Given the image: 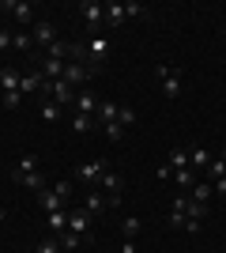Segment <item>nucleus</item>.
I'll return each mask as SVG.
<instances>
[{
  "label": "nucleus",
  "instance_id": "1",
  "mask_svg": "<svg viewBox=\"0 0 226 253\" xmlns=\"http://www.w3.org/2000/svg\"><path fill=\"white\" fill-rule=\"evenodd\" d=\"M155 76H159V84H162V95H166V98H177V95L185 91V76H181V68L159 64V68H155Z\"/></svg>",
  "mask_w": 226,
  "mask_h": 253
},
{
  "label": "nucleus",
  "instance_id": "2",
  "mask_svg": "<svg viewBox=\"0 0 226 253\" xmlns=\"http://www.w3.org/2000/svg\"><path fill=\"white\" fill-rule=\"evenodd\" d=\"M109 57V38H102V34H95V38H87V72L95 76L102 64H106Z\"/></svg>",
  "mask_w": 226,
  "mask_h": 253
},
{
  "label": "nucleus",
  "instance_id": "3",
  "mask_svg": "<svg viewBox=\"0 0 226 253\" xmlns=\"http://www.w3.org/2000/svg\"><path fill=\"white\" fill-rule=\"evenodd\" d=\"M102 174H106V159H91V163H79V167H75V178L87 181L91 189L102 181Z\"/></svg>",
  "mask_w": 226,
  "mask_h": 253
},
{
  "label": "nucleus",
  "instance_id": "4",
  "mask_svg": "<svg viewBox=\"0 0 226 253\" xmlns=\"http://www.w3.org/2000/svg\"><path fill=\"white\" fill-rule=\"evenodd\" d=\"M68 87H75V91H83L87 87V80H91V72H87V64H79V61H68L65 64V76H61Z\"/></svg>",
  "mask_w": 226,
  "mask_h": 253
},
{
  "label": "nucleus",
  "instance_id": "5",
  "mask_svg": "<svg viewBox=\"0 0 226 253\" xmlns=\"http://www.w3.org/2000/svg\"><path fill=\"white\" fill-rule=\"evenodd\" d=\"M79 11H83V19H87V27H102V19H106V4H98V0H83L79 4Z\"/></svg>",
  "mask_w": 226,
  "mask_h": 253
},
{
  "label": "nucleus",
  "instance_id": "6",
  "mask_svg": "<svg viewBox=\"0 0 226 253\" xmlns=\"http://www.w3.org/2000/svg\"><path fill=\"white\" fill-rule=\"evenodd\" d=\"M68 231H72V234H83V238H91V215H87L83 208H72V211H68Z\"/></svg>",
  "mask_w": 226,
  "mask_h": 253
},
{
  "label": "nucleus",
  "instance_id": "7",
  "mask_svg": "<svg viewBox=\"0 0 226 253\" xmlns=\"http://www.w3.org/2000/svg\"><path fill=\"white\" fill-rule=\"evenodd\" d=\"M109 208V201H106V193H98V189H91V193H83V211L95 219V215H102V211Z\"/></svg>",
  "mask_w": 226,
  "mask_h": 253
},
{
  "label": "nucleus",
  "instance_id": "8",
  "mask_svg": "<svg viewBox=\"0 0 226 253\" xmlns=\"http://www.w3.org/2000/svg\"><path fill=\"white\" fill-rule=\"evenodd\" d=\"M34 42L38 45H45V49H49V45L57 42V31H53V23L49 19H34V34H31Z\"/></svg>",
  "mask_w": 226,
  "mask_h": 253
},
{
  "label": "nucleus",
  "instance_id": "9",
  "mask_svg": "<svg viewBox=\"0 0 226 253\" xmlns=\"http://www.w3.org/2000/svg\"><path fill=\"white\" fill-rule=\"evenodd\" d=\"M98 102H102V98H98L91 87L75 91V110H79V114H91V117H95V114H98Z\"/></svg>",
  "mask_w": 226,
  "mask_h": 253
},
{
  "label": "nucleus",
  "instance_id": "10",
  "mask_svg": "<svg viewBox=\"0 0 226 253\" xmlns=\"http://www.w3.org/2000/svg\"><path fill=\"white\" fill-rule=\"evenodd\" d=\"M4 8L19 19V27H27V23H34V4H27V0H4Z\"/></svg>",
  "mask_w": 226,
  "mask_h": 253
},
{
  "label": "nucleus",
  "instance_id": "11",
  "mask_svg": "<svg viewBox=\"0 0 226 253\" xmlns=\"http://www.w3.org/2000/svg\"><path fill=\"white\" fill-rule=\"evenodd\" d=\"M38 204H42V208L45 211H65V197H61V193H57V189H42V193H38Z\"/></svg>",
  "mask_w": 226,
  "mask_h": 253
},
{
  "label": "nucleus",
  "instance_id": "12",
  "mask_svg": "<svg viewBox=\"0 0 226 253\" xmlns=\"http://www.w3.org/2000/svg\"><path fill=\"white\" fill-rule=\"evenodd\" d=\"M211 197H215V189H211V181H207V178H200V181L193 185V193H189V201L204 204V208H207V201H211Z\"/></svg>",
  "mask_w": 226,
  "mask_h": 253
},
{
  "label": "nucleus",
  "instance_id": "13",
  "mask_svg": "<svg viewBox=\"0 0 226 253\" xmlns=\"http://www.w3.org/2000/svg\"><path fill=\"white\" fill-rule=\"evenodd\" d=\"M42 84H45V76L42 72H27L19 80V95H31V91H42Z\"/></svg>",
  "mask_w": 226,
  "mask_h": 253
},
{
  "label": "nucleus",
  "instance_id": "14",
  "mask_svg": "<svg viewBox=\"0 0 226 253\" xmlns=\"http://www.w3.org/2000/svg\"><path fill=\"white\" fill-rule=\"evenodd\" d=\"M117 110H121V102H98L95 121L98 125H109V121H117Z\"/></svg>",
  "mask_w": 226,
  "mask_h": 253
},
{
  "label": "nucleus",
  "instance_id": "15",
  "mask_svg": "<svg viewBox=\"0 0 226 253\" xmlns=\"http://www.w3.org/2000/svg\"><path fill=\"white\" fill-rule=\"evenodd\" d=\"M23 185V189H31V193H42L45 189V174L42 170H34V174H23V178H15Z\"/></svg>",
  "mask_w": 226,
  "mask_h": 253
},
{
  "label": "nucleus",
  "instance_id": "16",
  "mask_svg": "<svg viewBox=\"0 0 226 253\" xmlns=\"http://www.w3.org/2000/svg\"><path fill=\"white\" fill-rule=\"evenodd\" d=\"M95 189H106V193H121V189H125V178H121V174H109V170H106V174H102V181H98Z\"/></svg>",
  "mask_w": 226,
  "mask_h": 253
},
{
  "label": "nucleus",
  "instance_id": "17",
  "mask_svg": "<svg viewBox=\"0 0 226 253\" xmlns=\"http://www.w3.org/2000/svg\"><path fill=\"white\" fill-rule=\"evenodd\" d=\"M106 27H121V23H125V4H113V0H109L106 4Z\"/></svg>",
  "mask_w": 226,
  "mask_h": 253
},
{
  "label": "nucleus",
  "instance_id": "18",
  "mask_svg": "<svg viewBox=\"0 0 226 253\" xmlns=\"http://www.w3.org/2000/svg\"><path fill=\"white\" fill-rule=\"evenodd\" d=\"M49 231H53V238L68 231V208L65 211H49Z\"/></svg>",
  "mask_w": 226,
  "mask_h": 253
},
{
  "label": "nucleus",
  "instance_id": "19",
  "mask_svg": "<svg viewBox=\"0 0 226 253\" xmlns=\"http://www.w3.org/2000/svg\"><path fill=\"white\" fill-rule=\"evenodd\" d=\"M19 80L23 76L15 72V68H0V87H4V91H19Z\"/></svg>",
  "mask_w": 226,
  "mask_h": 253
},
{
  "label": "nucleus",
  "instance_id": "20",
  "mask_svg": "<svg viewBox=\"0 0 226 253\" xmlns=\"http://www.w3.org/2000/svg\"><path fill=\"white\" fill-rule=\"evenodd\" d=\"M140 227H143V223L136 219V215H125V219H121V234H125V238H132V242L140 238Z\"/></svg>",
  "mask_w": 226,
  "mask_h": 253
},
{
  "label": "nucleus",
  "instance_id": "21",
  "mask_svg": "<svg viewBox=\"0 0 226 253\" xmlns=\"http://www.w3.org/2000/svg\"><path fill=\"white\" fill-rule=\"evenodd\" d=\"M57 242H61V250H79L83 242H91V238H83V234H72V231H65V234H57Z\"/></svg>",
  "mask_w": 226,
  "mask_h": 253
},
{
  "label": "nucleus",
  "instance_id": "22",
  "mask_svg": "<svg viewBox=\"0 0 226 253\" xmlns=\"http://www.w3.org/2000/svg\"><path fill=\"white\" fill-rule=\"evenodd\" d=\"M34 170H38V155H23L19 167L11 170V178H23V174H34Z\"/></svg>",
  "mask_w": 226,
  "mask_h": 253
},
{
  "label": "nucleus",
  "instance_id": "23",
  "mask_svg": "<svg viewBox=\"0 0 226 253\" xmlns=\"http://www.w3.org/2000/svg\"><path fill=\"white\" fill-rule=\"evenodd\" d=\"M11 49H19V53H31V49H34V38H31L27 31H15V34H11Z\"/></svg>",
  "mask_w": 226,
  "mask_h": 253
},
{
  "label": "nucleus",
  "instance_id": "24",
  "mask_svg": "<svg viewBox=\"0 0 226 253\" xmlns=\"http://www.w3.org/2000/svg\"><path fill=\"white\" fill-rule=\"evenodd\" d=\"M211 159H215V155H211L207 148H193V151H189V167H200V170H204Z\"/></svg>",
  "mask_w": 226,
  "mask_h": 253
},
{
  "label": "nucleus",
  "instance_id": "25",
  "mask_svg": "<svg viewBox=\"0 0 226 253\" xmlns=\"http://www.w3.org/2000/svg\"><path fill=\"white\" fill-rule=\"evenodd\" d=\"M204 178H207V181H219V178H226V163H223V159H211V163L204 167Z\"/></svg>",
  "mask_w": 226,
  "mask_h": 253
},
{
  "label": "nucleus",
  "instance_id": "26",
  "mask_svg": "<svg viewBox=\"0 0 226 253\" xmlns=\"http://www.w3.org/2000/svg\"><path fill=\"white\" fill-rule=\"evenodd\" d=\"M95 125H98V121L91 114H79V110H75V117H72V128H75V132H91Z\"/></svg>",
  "mask_w": 226,
  "mask_h": 253
},
{
  "label": "nucleus",
  "instance_id": "27",
  "mask_svg": "<svg viewBox=\"0 0 226 253\" xmlns=\"http://www.w3.org/2000/svg\"><path fill=\"white\" fill-rule=\"evenodd\" d=\"M117 125L125 128V132L136 125V110H132V106H121V110H117Z\"/></svg>",
  "mask_w": 226,
  "mask_h": 253
},
{
  "label": "nucleus",
  "instance_id": "28",
  "mask_svg": "<svg viewBox=\"0 0 226 253\" xmlns=\"http://www.w3.org/2000/svg\"><path fill=\"white\" fill-rule=\"evenodd\" d=\"M181 211L189 215V219H196V223L207 215V208H204V204H196V201H185V208H181Z\"/></svg>",
  "mask_w": 226,
  "mask_h": 253
},
{
  "label": "nucleus",
  "instance_id": "29",
  "mask_svg": "<svg viewBox=\"0 0 226 253\" xmlns=\"http://www.w3.org/2000/svg\"><path fill=\"white\" fill-rule=\"evenodd\" d=\"M143 15H147V8H143L140 0H129V4H125V19H143Z\"/></svg>",
  "mask_w": 226,
  "mask_h": 253
},
{
  "label": "nucleus",
  "instance_id": "30",
  "mask_svg": "<svg viewBox=\"0 0 226 253\" xmlns=\"http://www.w3.org/2000/svg\"><path fill=\"white\" fill-rule=\"evenodd\" d=\"M102 132H106V140H113V144H121V140H125V128H121L117 121H109V125H102Z\"/></svg>",
  "mask_w": 226,
  "mask_h": 253
},
{
  "label": "nucleus",
  "instance_id": "31",
  "mask_svg": "<svg viewBox=\"0 0 226 253\" xmlns=\"http://www.w3.org/2000/svg\"><path fill=\"white\" fill-rule=\"evenodd\" d=\"M177 185H181V189H193V185H196L193 167H189V170H177Z\"/></svg>",
  "mask_w": 226,
  "mask_h": 253
},
{
  "label": "nucleus",
  "instance_id": "32",
  "mask_svg": "<svg viewBox=\"0 0 226 253\" xmlns=\"http://www.w3.org/2000/svg\"><path fill=\"white\" fill-rule=\"evenodd\" d=\"M170 227L173 231H185V227H189V215H185V211H170Z\"/></svg>",
  "mask_w": 226,
  "mask_h": 253
},
{
  "label": "nucleus",
  "instance_id": "33",
  "mask_svg": "<svg viewBox=\"0 0 226 253\" xmlns=\"http://www.w3.org/2000/svg\"><path fill=\"white\" fill-rule=\"evenodd\" d=\"M42 117H45V121H61V106H57V102H45L42 106Z\"/></svg>",
  "mask_w": 226,
  "mask_h": 253
},
{
  "label": "nucleus",
  "instance_id": "34",
  "mask_svg": "<svg viewBox=\"0 0 226 253\" xmlns=\"http://www.w3.org/2000/svg\"><path fill=\"white\" fill-rule=\"evenodd\" d=\"M170 163H173V170H189V151H173Z\"/></svg>",
  "mask_w": 226,
  "mask_h": 253
},
{
  "label": "nucleus",
  "instance_id": "35",
  "mask_svg": "<svg viewBox=\"0 0 226 253\" xmlns=\"http://www.w3.org/2000/svg\"><path fill=\"white\" fill-rule=\"evenodd\" d=\"M34 253H61V242H57V238H45V242H38Z\"/></svg>",
  "mask_w": 226,
  "mask_h": 253
},
{
  "label": "nucleus",
  "instance_id": "36",
  "mask_svg": "<svg viewBox=\"0 0 226 253\" xmlns=\"http://www.w3.org/2000/svg\"><path fill=\"white\" fill-rule=\"evenodd\" d=\"M19 102H23V95H19V91H4V110H15Z\"/></svg>",
  "mask_w": 226,
  "mask_h": 253
},
{
  "label": "nucleus",
  "instance_id": "37",
  "mask_svg": "<svg viewBox=\"0 0 226 253\" xmlns=\"http://www.w3.org/2000/svg\"><path fill=\"white\" fill-rule=\"evenodd\" d=\"M53 189H57V193H61V197H65V201H68V197H72V181H57Z\"/></svg>",
  "mask_w": 226,
  "mask_h": 253
},
{
  "label": "nucleus",
  "instance_id": "38",
  "mask_svg": "<svg viewBox=\"0 0 226 253\" xmlns=\"http://www.w3.org/2000/svg\"><path fill=\"white\" fill-rule=\"evenodd\" d=\"M0 49H11V34L8 31H0Z\"/></svg>",
  "mask_w": 226,
  "mask_h": 253
},
{
  "label": "nucleus",
  "instance_id": "39",
  "mask_svg": "<svg viewBox=\"0 0 226 253\" xmlns=\"http://www.w3.org/2000/svg\"><path fill=\"white\" fill-rule=\"evenodd\" d=\"M121 253H136V242H132V238H125V246H121Z\"/></svg>",
  "mask_w": 226,
  "mask_h": 253
},
{
  "label": "nucleus",
  "instance_id": "40",
  "mask_svg": "<svg viewBox=\"0 0 226 253\" xmlns=\"http://www.w3.org/2000/svg\"><path fill=\"white\" fill-rule=\"evenodd\" d=\"M211 189H215V193H226V178H219V181H211Z\"/></svg>",
  "mask_w": 226,
  "mask_h": 253
},
{
  "label": "nucleus",
  "instance_id": "41",
  "mask_svg": "<svg viewBox=\"0 0 226 253\" xmlns=\"http://www.w3.org/2000/svg\"><path fill=\"white\" fill-rule=\"evenodd\" d=\"M219 159H223V163H226V148H223V155H219Z\"/></svg>",
  "mask_w": 226,
  "mask_h": 253
},
{
  "label": "nucleus",
  "instance_id": "42",
  "mask_svg": "<svg viewBox=\"0 0 226 253\" xmlns=\"http://www.w3.org/2000/svg\"><path fill=\"white\" fill-rule=\"evenodd\" d=\"M0 219H4V208H0Z\"/></svg>",
  "mask_w": 226,
  "mask_h": 253
}]
</instances>
